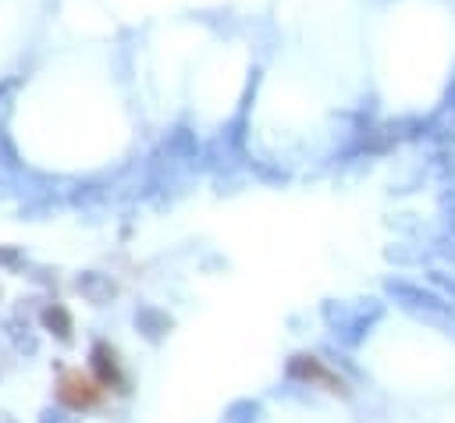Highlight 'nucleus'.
<instances>
[{"label": "nucleus", "mask_w": 455, "mask_h": 423, "mask_svg": "<svg viewBox=\"0 0 455 423\" xmlns=\"http://www.w3.org/2000/svg\"><path fill=\"white\" fill-rule=\"evenodd\" d=\"M58 395H61V402L72 405V409H93V405L104 398V388H100V381L86 377L82 370H68V373L61 377Z\"/></svg>", "instance_id": "obj_1"}, {"label": "nucleus", "mask_w": 455, "mask_h": 423, "mask_svg": "<svg viewBox=\"0 0 455 423\" xmlns=\"http://www.w3.org/2000/svg\"><path fill=\"white\" fill-rule=\"evenodd\" d=\"M299 377H306V381H313V384H324L328 391H345V384H342V377H335V373H328L317 359H310V356H303V359H296V366H292Z\"/></svg>", "instance_id": "obj_2"}, {"label": "nucleus", "mask_w": 455, "mask_h": 423, "mask_svg": "<svg viewBox=\"0 0 455 423\" xmlns=\"http://www.w3.org/2000/svg\"><path fill=\"white\" fill-rule=\"evenodd\" d=\"M96 366H100V388L125 391V377L118 373V363H114V356H107V349H96Z\"/></svg>", "instance_id": "obj_3"}]
</instances>
